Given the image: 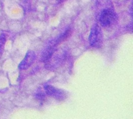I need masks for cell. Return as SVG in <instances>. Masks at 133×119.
Wrapping results in <instances>:
<instances>
[{
	"mask_svg": "<svg viewBox=\"0 0 133 119\" xmlns=\"http://www.w3.org/2000/svg\"><path fill=\"white\" fill-rule=\"evenodd\" d=\"M89 42L90 46L93 47L99 48L101 46L103 43V34L99 25L95 24L92 27L89 36Z\"/></svg>",
	"mask_w": 133,
	"mask_h": 119,
	"instance_id": "obj_1",
	"label": "cell"
},
{
	"mask_svg": "<svg viewBox=\"0 0 133 119\" xmlns=\"http://www.w3.org/2000/svg\"><path fill=\"white\" fill-rule=\"evenodd\" d=\"M117 19L116 14L111 9H104L100 15V22L101 26L107 27L115 23Z\"/></svg>",
	"mask_w": 133,
	"mask_h": 119,
	"instance_id": "obj_2",
	"label": "cell"
},
{
	"mask_svg": "<svg viewBox=\"0 0 133 119\" xmlns=\"http://www.w3.org/2000/svg\"><path fill=\"white\" fill-rule=\"evenodd\" d=\"M44 91L46 92V94L58 101H62L63 99L65 98V91L60 90V89H57L51 85H45L44 86Z\"/></svg>",
	"mask_w": 133,
	"mask_h": 119,
	"instance_id": "obj_3",
	"label": "cell"
},
{
	"mask_svg": "<svg viewBox=\"0 0 133 119\" xmlns=\"http://www.w3.org/2000/svg\"><path fill=\"white\" fill-rule=\"evenodd\" d=\"M36 55L34 51H28L24 57V59L21 61V63L19 65V70H26L29 68L34 63L35 60Z\"/></svg>",
	"mask_w": 133,
	"mask_h": 119,
	"instance_id": "obj_4",
	"label": "cell"
},
{
	"mask_svg": "<svg viewBox=\"0 0 133 119\" xmlns=\"http://www.w3.org/2000/svg\"><path fill=\"white\" fill-rule=\"evenodd\" d=\"M57 43H52L51 44H50L46 50L44 51L43 54H42V57H41V61H48L53 55L54 51L55 50V46H56Z\"/></svg>",
	"mask_w": 133,
	"mask_h": 119,
	"instance_id": "obj_5",
	"label": "cell"
},
{
	"mask_svg": "<svg viewBox=\"0 0 133 119\" xmlns=\"http://www.w3.org/2000/svg\"><path fill=\"white\" fill-rule=\"evenodd\" d=\"M6 41V37L4 34L0 35V58L2 55L3 50H4V46H5V43Z\"/></svg>",
	"mask_w": 133,
	"mask_h": 119,
	"instance_id": "obj_6",
	"label": "cell"
},
{
	"mask_svg": "<svg viewBox=\"0 0 133 119\" xmlns=\"http://www.w3.org/2000/svg\"><path fill=\"white\" fill-rule=\"evenodd\" d=\"M20 2H22V3H23V4H26L28 2H29V0H19Z\"/></svg>",
	"mask_w": 133,
	"mask_h": 119,
	"instance_id": "obj_7",
	"label": "cell"
}]
</instances>
